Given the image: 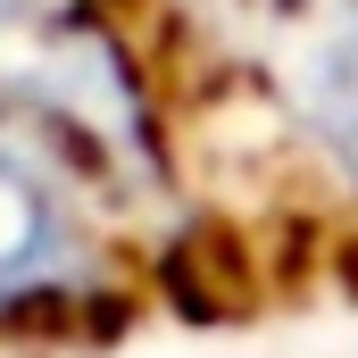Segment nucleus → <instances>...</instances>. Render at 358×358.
<instances>
[{
	"label": "nucleus",
	"instance_id": "obj_1",
	"mask_svg": "<svg viewBox=\"0 0 358 358\" xmlns=\"http://www.w3.org/2000/svg\"><path fill=\"white\" fill-rule=\"evenodd\" d=\"M167 42L308 200L358 217V0H176Z\"/></svg>",
	"mask_w": 358,
	"mask_h": 358
},
{
	"label": "nucleus",
	"instance_id": "obj_2",
	"mask_svg": "<svg viewBox=\"0 0 358 358\" xmlns=\"http://www.w3.org/2000/svg\"><path fill=\"white\" fill-rule=\"evenodd\" d=\"M167 275L142 242L50 167L17 125H0V342H67L134 317Z\"/></svg>",
	"mask_w": 358,
	"mask_h": 358
}]
</instances>
